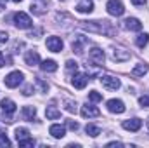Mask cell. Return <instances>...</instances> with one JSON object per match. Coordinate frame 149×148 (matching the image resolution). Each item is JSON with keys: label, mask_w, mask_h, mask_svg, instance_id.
<instances>
[{"label": "cell", "mask_w": 149, "mask_h": 148, "mask_svg": "<svg viewBox=\"0 0 149 148\" xmlns=\"http://www.w3.org/2000/svg\"><path fill=\"white\" fill-rule=\"evenodd\" d=\"M66 125H68L71 131H76V129L80 127V125H78V122H73V120H66Z\"/></svg>", "instance_id": "cell-32"}, {"label": "cell", "mask_w": 149, "mask_h": 148, "mask_svg": "<svg viewBox=\"0 0 149 148\" xmlns=\"http://www.w3.org/2000/svg\"><path fill=\"white\" fill-rule=\"evenodd\" d=\"M40 68H42L43 72H49V73H52V72H56V70H57V63H56L54 59H45V61H42Z\"/></svg>", "instance_id": "cell-22"}, {"label": "cell", "mask_w": 149, "mask_h": 148, "mask_svg": "<svg viewBox=\"0 0 149 148\" xmlns=\"http://www.w3.org/2000/svg\"><path fill=\"white\" fill-rule=\"evenodd\" d=\"M7 40H9V35L5 32H0V44H5Z\"/></svg>", "instance_id": "cell-35"}, {"label": "cell", "mask_w": 149, "mask_h": 148, "mask_svg": "<svg viewBox=\"0 0 149 148\" xmlns=\"http://www.w3.org/2000/svg\"><path fill=\"white\" fill-rule=\"evenodd\" d=\"M146 2H148V0H132V4H134V5H144Z\"/></svg>", "instance_id": "cell-37"}, {"label": "cell", "mask_w": 149, "mask_h": 148, "mask_svg": "<svg viewBox=\"0 0 149 148\" xmlns=\"http://www.w3.org/2000/svg\"><path fill=\"white\" fill-rule=\"evenodd\" d=\"M63 40L59 37H49L47 38V49L52 51V52H61L63 51Z\"/></svg>", "instance_id": "cell-11"}, {"label": "cell", "mask_w": 149, "mask_h": 148, "mask_svg": "<svg viewBox=\"0 0 149 148\" xmlns=\"http://www.w3.org/2000/svg\"><path fill=\"white\" fill-rule=\"evenodd\" d=\"M74 9H76L78 12H81V14H88V12L94 11V2H92V0H80Z\"/></svg>", "instance_id": "cell-15"}, {"label": "cell", "mask_w": 149, "mask_h": 148, "mask_svg": "<svg viewBox=\"0 0 149 148\" xmlns=\"http://www.w3.org/2000/svg\"><path fill=\"white\" fill-rule=\"evenodd\" d=\"M28 138H30V131L28 129H24V127H17L16 129V140H17V143L23 141V140H28Z\"/></svg>", "instance_id": "cell-23"}, {"label": "cell", "mask_w": 149, "mask_h": 148, "mask_svg": "<svg viewBox=\"0 0 149 148\" xmlns=\"http://www.w3.org/2000/svg\"><path fill=\"white\" fill-rule=\"evenodd\" d=\"M123 26H125L127 30H130V32H141V30H142V23H141L137 18H128V19H125V21H123Z\"/></svg>", "instance_id": "cell-14"}, {"label": "cell", "mask_w": 149, "mask_h": 148, "mask_svg": "<svg viewBox=\"0 0 149 148\" xmlns=\"http://www.w3.org/2000/svg\"><path fill=\"white\" fill-rule=\"evenodd\" d=\"M87 82H88V75H85V73H73V85H74V89H85Z\"/></svg>", "instance_id": "cell-16"}, {"label": "cell", "mask_w": 149, "mask_h": 148, "mask_svg": "<svg viewBox=\"0 0 149 148\" xmlns=\"http://www.w3.org/2000/svg\"><path fill=\"white\" fill-rule=\"evenodd\" d=\"M121 125H123V129H127V131L137 132V131L142 127V120H141V118H128V120H125Z\"/></svg>", "instance_id": "cell-13"}, {"label": "cell", "mask_w": 149, "mask_h": 148, "mask_svg": "<svg viewBox=\"0 0 149 148\" xmlns=\"http://www.w3.org/2000/svg\"><path fill=\"white\" fill-rule=\"evenodd\" d=\"M35 117H37V110H35V106H23V118L24 120H30V122H33L35 120Z\"/></svg>", "instance_id": "cell-21"}, {"label": "cell", "mask_w": 149, "mask_h": 148, "mask_svg": "<svg viewBox=\"0 0 149 148\" xmlns=\"http://www.w3.org/2000/svg\"><path fill=\"white\" fill-rule=\"evenodd\" d=\"M49 132H50L54 138H63V136L66 134V127H64V125H59V124H54V125H50Z\"/></svg>", "instance_id": "cell-19"}, {"label": "cell", "mask_w": 149, "mask_h": 148, "mask_svg": "<svg viewBox=\"0 0 149 148\" xmlns=\"http://www.w3.org/2000/svg\"><path fill=\"white\" fill-rule=\"evenodd\" d=\"M12 2H16V4H19V2H21V0H12Z\"/></svg>", "instance_id": "cell-41"}, {"label": "cell", "mask_w": 149, "mask_h": 148, "mask_svg": "<svg viewBox=\"0 0 149 148\" xmlns=\"http://www.w3.org/2000/svg\"><path fill=\"white\" fill-rule=\"evenodd\" d=\"M80 26L88 30V32H94V33H104V35H114L116 33V28L113 26L109 21H80Z\"/></svg>", "instance_id": "cell-1"}, {"label": "cell", "mask_w": 149, "mask_h": 148, "mask_svg": "<svg viewBox=\"0 0 149 148\" xmlns=\"http://www.w3.org/2000/svg\"><path fill=\"white\" fill-rule=\"evenodd\" d=\"M45 115H47V118H49V120H56V118H59V117H61V111L56 110L54 106H47Z\"/></svg>", "instance_id": "cell-24"}, {"label": "cell", "mask_w": 149, "mask_h": 148, "mask_svg": "<svg viewBox=\"0 0 149 148\" xmlns=\"http://www.w3.org/2000/svg\"><path fill=\"white\" fill-rule=\"evenodd\" d=\"M148 127H149V118H148Z\"/></svg>", "instance_id": "cell-42"}, {"label": "cell", "mask_w": 149, "mask_h": 148, "mask_svg": "<svg viewBox=\"0 0 149 148\" xmlns=\"http://www.w3.org/2000/svg\"><path fill=\"white\" fill-rule=\"evenodd\" d=\"M149 42V35L148 33H141L139 37L135 38V44H137V47H146Z\"/></svg>", "instance_id": "cell-26"}, {"label": "cell", "mask_w": 149, "mask_h": 148, "mask_svg": "<svg viewBox=\"0 0 149 148\" xmlns=\"http://www.w3.org/2000/svg\"><path fill=\"white\" fill-rule=\"evenodd\" d=\"M66 70H68L70 73H76V72H78V63L70 59V61L66 63Z\"/></svg>", "instance_id": "cell-29"}, {"label": "cell", "mask_w": 149, "mask_h": 148, "mask_svg": "<svg viewBox=\"0 0 149 148\" xmlns=\"http://www.w3.org/2000/svg\"><path fill=\"white\" fill-rule=\"evenodd\" d=\"M19 147H35V141H33L31 138H28V140L19 141Z\"/></svg>", "instance_id": "cell-31"}, {"label": "cell", "mask_w": 149, "mask_h": 148, "mask_svg": "<svg viewBox=\"0 0 149 148\" xmlns=\"http://www.w3.org/2000/svg\"><path fill=\"white\" fill-rule=\"evenodd\" d=\"M101 84H102V87H106V89H109V91H116V89H120V80L116 78V77H113V75H102L101 77Z\"/></svg>", "instance_id": "cell-6"}, {"label": "cell", "mask_w": 149, "mask_h": 148, "mask_svg": "<svg viewBox=\"0 0 149 148\" xmlns=\"http://www.w3.org/2000/svg\"><path fill=\"white\" fill-rule=\"evenodd\" d=\"M139 103H141L142 106H149V96H141V98H139Z\"/></svg>", "instance_id": "cell-34"}, {"label": "cell", "mask_w": 149, "mask_h": 148, "mask_svg": "<svg viewBox=\"0 0 149 148\" xmlns=\"http://www.w3.org/2000/svg\"><path fill=\"white\" fill-rule=\"evenodd\" d=\"M23 78H24V75L21 73V72H10V73L3 78V84L7 87L14 89V87H19V84L23 82Z\"/></svg>", "instance_id": "cell-4"}, {"label": "cell", "mask_w": 149, "mask_h": 148, "mask_svg": "<svg viewBox=\"0 0 149 148\" xmlns=\"http://www.w3.org/2000/svg\"><path fill=\"white\" fill-rule=\"evenodd\" d=\"M14 25H16L19 30H28V28H31L33 21H31V18H30L26 12H16V14H14Z\"/></svg>", "instance_id": "cell-2"}, {"label": "cell", "mask_w": 149, "mask_h": 148, "mask_svg": "<svg viewBox=\"0 0 149 148\" xmlns=\"http://www.w3.org/2000/svg\"><path fill=\"white\" fill-rule=\"evenodd\" d=\"M64 105H66V110L70 111V113H76V103L74 101H64Z\"/></svg>", "instance_id": "cell-30"}, {"label": "cell", "mask_w": 149, "mask_h": 148, "mask_svg": "<svg viewBox=\"0 0 149 148\" xmlns=\"http://www.w3.org/2000/svg\"><path fill=\"white\" fill-rule=\"evenodd\" d=\"M106 106H108V110L111 113H123L125 111V103L121 99H109L106 103Z\"/></svg>", "instance_id": "cell-12"}, {"label": "cell", "mask_w": 149, "mask_h": 148, "mask_svg": "<svg viewBox=\"0 0 149 148\" xmlns=\"http://www.w3.org/2000/svg\"><path fill=\"white\" fill-rule=\"evenodd\" d=\"M3 65H5V59H3V54H2V52H0V68H2V66H3Z\"/></svg>", "instance_id": "cell-39"}, {"label": "cell", "mask_w": 149, "mask_h": 148, "mask_svg": "<svg viewBox=\"0 0 149 148\" xmlns=\"http://www.w3.org/2000/svg\"><path fill=\"white\" fill-rule=\"evenodd\" d=\"M104 51L102 49H99V47H94V49H90V52H88V61L92 63V65H95V66H101V65H104Z\"/></svg>", "instance_id": "cell-5"}, {"label": "cell", "mask_w": 149, "mask_h": 148, "mask_svg": "<svg viewBox=\"0 0 149 148\" xmlns=\"http://www.w3.org/2000/svg\"><path fill=\"white\" fill-rule=\"evenodd\" d=\"M106 147H121V143H116V141H113V143H108Z\"/></svg>", "instance_id": "cell-40"}, {"label": "cell", "mask_w": 149, "mask_h": 148, "mask_svg": "<svg viewBox=\"0 0 149 148\" xmlns=\"http://www.w3.org/2000/svg\"><path fill=\"white\" fill-rule=\"evenodd\" d=\"M0 106H2V111H3V118L7 122H12V115L16 113V103L12 99H2Z\"/></svg>", "instance_id": "cell-3"}, {"label": "cell", "mask_w": 149, "mask_h": 148, "mask_svg": "<svg viewBox=\"0 0 149 148\" xmlns=\"http://www.w3.org/2000/svg\"><path fill=\"white\" fill-rule=\"evenodd\" d=\"M38 4H31V12L35 14H43L47 5H49V0H37Z\"/></svg>", "instance_id": "cell-20"}, {"label": "cell", "mask_w": 149, "mask_h": 148, "mask_svg": "<svg viewBox=\"0 0 149 148\" xmlns=\"http://www.w3.org/2000/svg\"><path fill=\"white\" fill-rule=\"evenodd\" d=\"M23 94H24V96L33 94V87H31V85H26V87H24V91H23Z\"/></svg>", "instance_id": "cell-36"}, {"label": "cell", "mask_w": 149, "mask_h": 148, "mask_svg": "<svg viewBox=\"0 0 149 148\" xmlns=\"http://www.w3.org/2000/svg\"><path fill=\"white\" fill-rule=\"evenodd\" d=\"M80 113H81V117H85V118H94V117H99L101 115V110L97 108V106H94V105H83L81 106V110H80Z\"/></svg>", "instance_id": "cell-9"}, {"label": "cell", "mask_w": 149, "mask_h": 148, "mask_svg": "<svg viewBox=\"0 0 149 148\" xmlns=\"http://www.w3.org/2000/svg\"><path fill=\"white\" fill-rule=\"evenodd\" d=\"M88 99H90L92 103H99V101H102V94L97 92V91H90V92H88Z\"/></svg>", "instance_id": "cell-27"}, {"label": "cell", "mask_w": 149, "mask_h": 148, "mask_svg": "<svg viewBox=\"0 0 149 148\" xmlns=\"http://www.w3.org/2000/svg\"><path fill=\"white\" fill-rule=\"evenodd\" d=\"M7 7V0H0V11H3Z\"/></svg>", "instance_id": "cell-38"}, {"label": "cell", "mask_w": 149, "mask_h": 148, "mask_svg": "<svg viewBox=\"0 0 149 148\" xmlns=\"http://www.w3.org/2000/svg\"><path fill=\"white\" fill-rule=\"evenodd\" d=\"M148 72H149V65H146V63H137L134 66V70H132V75L134 77H144Z\"/></svg>", "instance_id": "cell-18"}, {"label": "cell", "mask_w": 149, "mask_h": 148, "mask_svg": "<svg viewBox=\"0 0 149 148\" xmlns=\"http://www.w3.org/2000/svg\"><path fill=\"white\" fill-rule=\"evenodd\" d=\"M37 84H38V87H40V89H42L43 92H45V91L49 89V85H47V84H45V82H43L42 78H37Z\"/></svg>", "instance_id": "cell-33"}, {"label": "cell", "mask_w": 149, "mask_h": 148, "mask_svg": "<svg viewBox=\"0 0 149 148\" xmlns=\"http://www.w3.org/2000/svg\"><path fill=\"white\" fill-rule=\"evenodd\" d=\"M113 59L114 61H120V63L128 61L130 59V52L127 49H123V47H114L113 49Z\"/></svg>", "instance_id": "cell-10"}, {"label": "cell", "mask_w": 149, "mask_h": 148, "mask_svg": "<svg viewBox=\"0 0 149 148\" xmlns=\"http://www.w3.org/2000/svg\"><path fill=\"white\" fill-rule=\"evenodd\" d=\"M0 147H10V141H9V138H7V132L5 131H2L0 129Z\"/></svg>", "instance_id": "cell-28"}, {"label": "cell", "mask_w": 149, "mask_h": 148, "mask_svg": "<svg viewBox=\"0 0 149 148\" xmlns=\"http://www.w3.org/2000/svg\"><path fill=\"white\" fill-rule=\"evenodd\" d=\"M85 132H87L88 136L95 138V136H99V134H101V127H97V125H94V124H88V125L85 127Z\"/></svg>", "instance_id": "cell-25"}, {"label": "cell", "mask_w": 149, "mask_h": 148, "mask_svg": "<svg viewBox=\"0 0 149 148\" xmlns=\"http://www.w3.org/2000/svg\"><path fill=\"white\" fill-rule=\"evenodd\" d=\"M24 63H26L28 66H37L38 63H40V56H38L37 51H26V54H24Z\"/></svg>", "instance_id": "cell-17"}, {"label": "cell", "mask_w": 149, "mask_h": 148, "mask_svg": "<svg viewBox=\"0 0 149 148\" xmlns=\"http://www.w3.org/2000/svg\"><path fill=\"white\" fill-rule=\"evenodd\" d=\"M87 42H88V38L87 37H83V35H74L73 42H71V49H73V52H76V54H83V49H85Z\"/></svg>", "instance_id": "cell-8"}, {"label": "cell", "mask_w": 149, "mask_h": 148, "mask_svg": "<svg viewBox=\"0 0 149 148\" xmlns=\"http://www.w3.org/2000/svg\"><path fill=\"white\" fill-rule=\"evenodd\" d=\"M106 9H108V12H109L111 16H116V18L125 12V7H123V4H121L120 0H109L108 5H106Z\"/></svg>", "instance_id": "cell-7"}]
</instances>
